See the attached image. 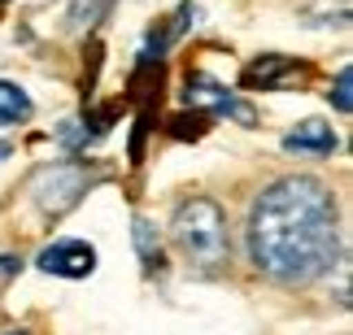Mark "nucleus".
<instances>
[{"instance_id": "9", "label": "nucleus", "mask_w": 353, "mask_h": 335, "mask_svg": "<svg viewBox=\"0 0 353 335\" xmlns=\"http://www.w3.org/2000/svg\"><path fill=\"white\" fill-rule=\"evenodd\" d=\"M26 118H31V96H26L18 83H5V78H0V127L26 122Z\"/></svg>"}, {"instance_id": "15", "label": "nucleus", "mask_w": 353, "mask_h": 335, "mask_svg": "<svg viewBox=\"0 0 353 335\" xmlns=\"http://www.w3.org/2000/svg\"><path fill=\"white\" fill-rule=\"evenodd\" d=\"M0 5H5V0H0Z\"/></svg>"}, {"instance_id": "2", "label": "nucleus", "mask_w": 353, "mask_h": 335, "mask_svg": "<svg viewBox=\"0 0 353 335\" xmlns=\"http://www.w3.org/2000/svg\"><path fill=\"white\" fill-rule=\"evenodd\" d=\"M170 239L183 252V261L201 274H219L232 261V235H227V213L210 196H188L170 213Z\"/></svg>"}, {"instance_id": "8", "label": "nucleus", "mask_w": 353, "mask_h": 335, "mask_svg": "<svg viewBox=\"0 0 353 335\" xmlns=\"http://www.w3.org/2000/svg\"><path fill=\"white\" fill-rule=\"evenodd\" d=\"M131 239H135V252H140V261H144V274H157L161 270V235H157V226L148 218H135L131 222Z\"/></svg>"}, {"instance_id": "14", "label": "nucleus", "mask_w": 353, "mask_h": 335, "mask_svg": "<svg viewBox=\"0 0 353 335\" xmlns=\"http://www.w3.org/2000/svg\"><path fill=\"white\" fill-rule=\"evenodd\" d=\"M0 335H31V331H26V327H18V331H0Z\"/></svg>"}, {"instance_id": "6", "label": "nucleus", "mask_w": 353, "mask_h": 335, "mask_svg": "<svg viewBox=\"0 0 353 335\" xmlns=\"http://www.w3.org/2000/svg\"><path fill=\"white\" fill-rule=\"evenodd\" d=\"M39 270L44 274H57V279H88L97 270V248L88 239H57L39 252Z\"/></svg>"}, {"instance_id": "1", "label": "nucleus", "mask_w": 353, "mask_h": 335, "mask_svg": "<svg viewBox=\"0 0 353 335\" xmlns=\"http://www.w3.org/2000/svg\"><path fill=\"white\" fill-rule=\"evenodd\" d=\"M244 248L257 274L283 288H310L341 261V213L314 174H283L253 200Z\"/></svg>"}, {"instance_id": "7", "label": "nucleus", "mask_w": 353, "mask_h": 335, "mask_svg": "<svg viewBox=\"0 0 353 335\" xmlns=\"http://www.w3.org/2000/svg\"><path fill=\"white\" fill-rule=\"evenodd\" d=\"M336 131L327 122H319V118H310V122L292 127L288 136H283V149L288 153H301V157H332L336 153Z\"/></svg>"}, {"instance_id": "5", "label": "nucleus", "mask_w": 353, "mask_h": 335, "mask_svg": "<svg viewBox=\"0 0 353 335\" xmlns=\"http://www.w3.org/2000/svg\"><path fill=\"white\" fill-rule=\"evenodd\" d=\"M310 74V65H301L296 57H283V52H270V57H257L253 65H244L240 83L257 87V91H283V87H301Z\"/></svg>"}, {"instance_id": "10", "label": "nucleus", "mask_w": 353, "mask_h": 335, "mask_svg": "<svg viewBox=\"0 0 353 335\" xmlns=\"http://www.w3.org/2000/svg\"><path fill=\"white\" fill-rule=\"evenodd\" d=\"M110 9H114V0H70V26L74 31H92Z\"/></svg>"}, {"instance_id": "4", "label": "nucleus", "mask_w": 353, "mask_h": 335, "mask_svg": "<svg viewBox=\"0 0 353 335\" xmlns=\"http://www.w3.org/2000/svg\"><path fill=\"white\" fill-rule=\"evenodd\" d=\"M183 105H188V109L210 114V118H214V114L236 118V122H244V127H253V122H257L253 105H244L232 87L214 83V78H205V74H188V83H183Z\"/></svg>"}, {"instance_id": "3", "label": "nucleus", "mask_w": 353, "mask_h": 335, "mask_svg": "<svg viewBox=\"0 0 353 335\" xmlns=\"http://www.w3.org/2000/svg\"><path fill=\"white\" fill-rule=\"evenodd\" d=\"M92 183H101V174L92 166H83V162H57V166H44L35 174L31 196H35V205L44 209L48 218H61L65 209L79 205V196H88Z\"/></svg>"}, {"instance_id": "12", "label": "nucleus", "mask_w": 353, "mask_h": 335, "mask_svg": "<svg viewBox=\"0 0 353 335\" xmlns=\"http://www.w3.org/2000/svg\"><path fill=\"white\" fill-rule=\"evenodd\" d=\"M349 83H353V74H349V65H341V74H336V83H332V91H327V100L336 105V114H349V109H353Z\"/></svg>"}, {"instance_id": "11", "label": "nucleus", "mask_w": 353, "mask_h": 335, "mask_svg": "<svg viewBox=\"0 0 353 335\" xmlns=\"http://www.w3.org/2000/svg\"><path fill=\"white\" fill-rule=\"evenodd\" d=\"M166 131L174 140H201L210 131V114H201V109H192V114H174L170 122H166Z\"/></svg>"}, {"instance_id": "13", "label": "nucleus", "mask_w": 353, "mask_h": 335, "mask_svg": "<svg viewBox=\"0 0 353 335\" xmlns=\"http://www.w3.org/2000/svg\"><path fill=\"white\" fill-rule=\"evenodd\" d=\"M22 270V257H13V252H0V279H13Z\"/></svg>"}]
</instances>
